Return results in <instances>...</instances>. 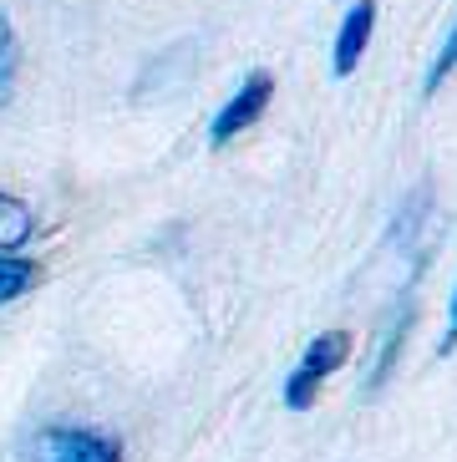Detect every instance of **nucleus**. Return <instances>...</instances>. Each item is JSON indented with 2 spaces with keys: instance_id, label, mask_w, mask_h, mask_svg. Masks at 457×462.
<instances>
[{
  "instance_id": "nucleus-8",
  "label": "nucleus",
  "mask_w": 457,
  "mask_h": 462,
  "mask_svg": "<svg viewBox=\"0 0 457 462\" xmlns=\"http://www.w3.org/2000/svg\"><path fill=\"white\" fill-rule=\"evenodd\" d=\"M15 71H21V46H15V26L5 21V11H0V107H5L11 92H15Z\"/></svg>"
},
{
  "instance_id": "nucleus-2",
  "label": "nucleus",
  "mask_w": 457,
  "mask_h": 462,
  "mask_svg": "<svg viewBox=\"0 0 457 462\" xmlns=\"http://www.w3.org/2000/svg\"><path fill=\"white\" fill-rule=\"evenodd\" d=\"M26 462H122V442L92 427H41L26 442Z\"/></svg>"
},
{
  "instance_id": "nucleus-7",
  "label": "nucleus",
  "mask_w": 457,
  "mask_h": 462,
  "mask_svg": "<svg viewBox=\"0 0 457 462\" xmlns=\"http://www.w3.org/2000/svg\"><path fill=\"white\" fill-rule=\"evenodd\" d=\"M31 285H41V264H36V259H21V254L0 259V305L21 300Z\"/></svg>"
},
{
  "instance_id": "nucleus-4",
  "label": "nucleus",
  "mask_w": 457,
  "mask_h": 462,
  "mask_svg": "<svg viewBox=\"0 0 457 462\" xmlns=\"http://www.w3.org/2000/svg\"><path fill=\"white\" fill-rule=\"evenodd\" d=\"M371 31H377V0H356L340 15V31H336V77H350L361 67L366 46H371Z\"/></svg>"
},
{
  "instance_id": "nucleus-1",
  "label": "nucleus",
  "mask_w": 457,
  "mask_h": 462,
  "mask_svg": "<svg viewBox=\"0 0 457 462\" xmlns=\"http://www.w3.org/2000/svg\"><path fill=\"white\" fill-rule=\"evenodd\" d=\"M346 361H350V330H321V336L305 346L300 366L284 376V407L310 411L315 396H321V386H325V376H336Z\"/></svg>"
},
{
  "instance_id": "nucleus-6",
  "label": "nucleus",
  "mask_w": 457,
  "mask_h": 462,
  "mask_svg": "<svg viewBox=\"0 0 457 462\" xmlns=\"http://www.w3.org/2000/svg\"><path fill=\"white\" fill-rule=\"evenodd\" d=\"M31 234H36V214L31 204H21L15 193H0V259L5 254H21Z\"/></svg>"
},
{
  "instance_id": "nucleus-5",
  "label": "nucleus",
  "mask_w": 457,
  "mask_h": 462,
  "mask_svg": "<svg viewBox=\"0 0 457 462\" xmlns=\"http://www.w3.org/2000/svg\"><path fill=\"white\" fill-rule=\"evenodd\" d=\"M412 305H396L391 310V320H387V330H381V346H377V361H371V376H366V396H377L381 386H387V376L396 371V356H402V340H406V330H412Z\"/></svg>"
},
{
  "instance_id": "nucleus-3",
  "label": "nucleus",
  "mask_w": 457,
  "mask_h": 462,
  "mask_svg": "<svg viewBox=\"0 0 457 462\" xmlns=\"http://www.w3.org/2000/svg\"><path fill=\"white\" fill-rule=\"evenodd\" d=\"M269 97H275V77H269V71H249L239 92H234L224 107H219L214 127H209V143H214V148H224V143H234L239 133H249V127L265 117Z\"/></svg>"
},
{
  "instance_id": "nucleus-10",
  "label": "nucleus",
  "mask_w": 457,
  "mask_h": 462,
  "mask_svg": "<svg viewBox=\"0 0 457 462\" xmlns=\"http://www.w3.org/2000/svg\"><path fill=\"white\" fill-rule=\"evenodd\" d=\"M457 351V285H452V300H447V330L437 340V356H452Z\"/></svg>"
},
{
  "instance_id": "nucleus-9",
  "label": "nucleus",
  "mask_w": 457,
  "mask_h": 462,
  "mask_svg": "<svg viewBox=\"0 0 457 462\" xmlns=\"http://www.w3.org/2000/svg\"><path fill=\"white\" fill-rule=\"evenodd\" d=\"M457 71V21H452V31H447V42L437 46V56H432V67H427V82H422V92H443V82Z\"/></svg>"
}]
</instances>
